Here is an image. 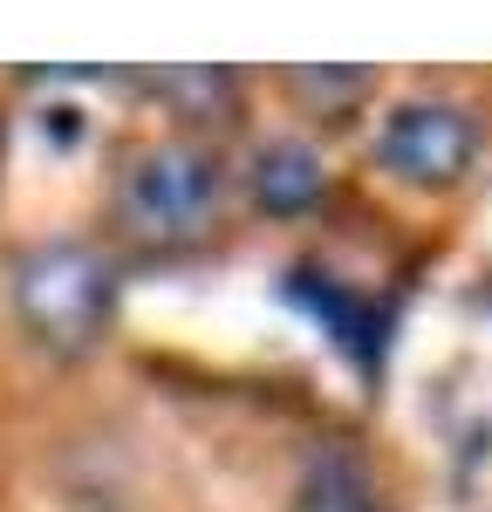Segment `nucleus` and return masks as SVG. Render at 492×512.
<instances>
[{"instance_id": "f257e3e1", "label": "nucleus", "mask_w": 492, "mask_h": 512, "mask_svg": "<svg viewBox=\"0 0 492 512\" xmlns=\"http://www.w3.org/2000/svg\"><path fill=\"white\" fill-rule=\"evenodd\" d=\"M226 198V171L199 137H151L117 171V226L144 246H192L212 233Z\"/></svg>"}, {"instance_id": "f03ea898", "label": "nucleus", "mask_w": 492, "mask_h": 512, "mask_svg": "<svg viewBox=\"0 0 492 512\" xmlns=\"http://www.w3.org/2000/svg\"><path fill=\"white\" fill-rule=\"evenodd\" d=\"M14 315L35 335L41 349L55 355H82L110 335V315H117V267L82 246V239H41L14 260Z\"/></svg>"}, {"instance_id": "7ed1b4c3", "label": "nucleus", "mask_w": 492, "mask_h": 512, "mask_svg": "<svg viewBox=\"0 0 492 512\" xmlns=\"http://www.w3.org/2000/svg\"><path fill=\"white\" fill-rule=\"evenodd\" d=\"M369 158L383 164L397 185H458L479 158V117L451 96H397L369 130Z\"/></svg>"}, {"instance_id": "20e7f679", "label": "nucleus", "mask_w": 492, "mask_h": 512, "mask_svg": "<svg viewBox=\"0 0 492 512\" xmlns=\"http://www.w3.org/2000/svg\"><path fill=\"white\" fill-rule=\"evenodd\" d=\"M246 192L260 212H308L315 198L328 192V164L315 144H301V137H260L253 151H246Z\"/></svg>"}, {"instance_id": "39448f33", "label": "nucleus", "mask_w": 492, "mask_h": 512, "mask_svg": "<svg viewBox=\"0 0 492 512\" xmlns=\"http://www.w3.org/2000/svg\"><path fill=\"white\" fill-rule=\"evenodd\" d=\"M287 512H383V499H376V478L356 451H315Z\"/></svg>"}]
</instances>
